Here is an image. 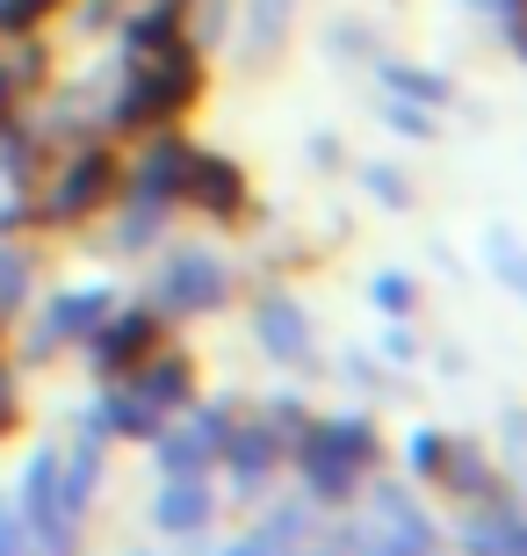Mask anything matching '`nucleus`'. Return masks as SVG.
Segmentation results:
<instances>
[{
  "instance_id": "nucleus-15",
  "label": "nucleus",
  "mask_w": 527,
  "mask_h": 556,
  "mask_svg": "<svg viewBox=\"0 0 527 556\" xmlns=\"http://www.w3.org/2000/svg\"><path fill=\"white\" fill-rule=\"evenodd\" d=\"M390 87H398V94H419V102H441L448 94L441 80H419V73H405V65H390Z\"/></svg>"
},
{
  "instance_id": "nucleus-2",
  "label": "nucleus",
  "mask_w": 527,
  "mask_h": 556,
  "mask_svg": "<svg viewBox=\"0 0 527 556\" xmlns=\"http://www.w3.org/2000/svg\"><path fill=\"white\" fill-rule=\"evenodd\" d=\"M224 296V268L217 261H210V253H174V261H166V275H160V304L166 311H210Z\"/></svg>"
},
{
  "instance_id": "nucleus-16",
  "label": "nucleus",
  "mask_w": 527,
  "mask_h": 556,
  "mask_svg": "<svg viewBox=\"0 0 527 556\" xmlns=\"http://www.w3.org/2000/svg\"><path fill=\"white\" fill-rule=\"evenodd\" d=\"M441 433H412V470H441Z\"/></svg>"
},
{
  "instance_id": "nucleus-5",
  "label": "nucleus",
  "mask_w": 527,
  "mask_h": 556,
  "mask_svg": "<svg viewBox=\"0 0 527 556\" xmlns=\"http://www.w3.org/2000/svg\"><path fill=\"white\" fill-rule=\"evenodd\" d=\"M203 520H210V492L196 484V477H174L166 498H160V528H166V535H196Z\"/></svg>"
},
{
  "instance_id": "nucleus-19",
  "label": "nucleus",
  "mask_w": 527,
  "mask_h": 556,
  "mask_svg": "<svg viewBox=\"0 0 527 556\" xmlns=\"http://www.w3.org/2000/svg\"><path fill=\"white\" fill-rule=\"evenodd\" d=\"M368 188H376V195H384L390 210L405 203V181H398V174H390V166H368Z\"/></svg>"
},
{
  "instance_id": "nucleus-13",
  "label": "nucleus",
  "mask_w": 527,
  "mask_h": 556,
  "mask_svg": "<svg viewBox=\"0 0 527 556\" xmlns=\"http://www.w3.org/2000/svg\"><path fill=\"white\" fill-rule=\"evenodd\" d=\"M102 419H109L116 433H152V427H160V419H152V397H109Z\"/></svg>"
},
{
  "instance_id": "nucleus-11",
  "label": "nucleus",
  "mask_w": 527,
  "mask_h": 556,
  "mask_svg": "<svg viewBox=\"0 0 527 556\" xmlns=\"http://www.w3.org/2000/svg\"><path fill=\"white\" fill-rule=\"evenodd\" d=\"M289 22V0H253V29H246V51H275Z\"/></svg>"
},
{
  "instance_id": "nucleus-23",
  "label": "nucleus",
  "mask_w": 527,
  "mask_h": 556,
  "mask_svg": "<svg viewBox=\"0 0 527 556\" xmlns=\"http://www.w3.org/2000/svg\"><path fill=\"white\" fill-rule=\"evenodd\" d=\"M0 87H8V73H0Z\"/></svg>"
},
{
  "instance_id": "nucleus-12",
  "label": "nucleus",
  "mask_w": 527,
  "mask_h": 556,
  "mask_svg": "<svg viewBox=\"0 0 527 556\" xmlns=\"http://www.w3.org/2000/svg\"><path fill=\"white\" fill-rule=\"evenodd\" d=\"M188 174H196V181H203V203L210 210H239V195H231V166H217V160H188Z\"/></svg>"
},
{
  "instance_id": "nucleus-3",
  "label": "nucleus",
  "mask_w": 527,
  "mask_h": 556,
  "mask_svg": "<svg viewBox=\"0 0 527 556\" xmlns=\"http://www.w3.org/2000/svg\"><path fill=\"white\" fill-rule=\"evenodd\" d=\"M22 506H29V528H37V542L59 556V549H65V528H73V520L59 514V455H37V463H29Z\"/></svg>"
},
{
  "instance_id": "nucleus-8",
  "label": "nucleus",
  "mask_w": 527,
  "mask_h": 556,
  "mask_svg": "<svg viewBox=\"0 0 527 556\" xmlns=\"http://www.w3.org/2000/svg\"><path fill=\"white\" fill-rule=\"evenodd\" d=\"M469 556H520V520L513 514H491V520H469Z\"/></svg>"
},
{
  "instance_id": "nucleus-1",
  "label": "nucleus",
  "mask_w": 527,
  "mask_h": 556,
  "mask_svg": "<svg viewBox=\"0 0 527 556\" xmlns=\"http://www.w3.org/2000/svg\"><path fill=\"white\" fill-rule=\"evenodd\" d=\"M368 463V427L362 419H325V427L304 433V477L318 498H340L354 492V477Z\"/></svg>"
},
{
  "instance_id": "nucleus-14",
  "label": "nucleus",
  "mask_w": 527,
  "mask_h": 556,
  "mask_svg": "<svg viewBox=\"0 0 527 556\" xmlns=\"http://www.w3.org/2000/svg\"><path fill=\"white\" fill-rule=\"evenodd\" d=\"M145 348V318H116L102 340V369H123V354H138Z\"/></svg>"
},
{
  "instance_id": "nucleus-4",
  "label": "nucleus",
  "mask_w": 527,
  "mask_h": 556,
  "mask_svg": "<svg viewBox=\"0 0 527 556\" xmlns=\"http://www.w3.org/2000/svg\"><path fill=\"white\" fill-rule=\"evenodd\" d=\"M253 326H261V340H267V354H275V362H304L311 332H304V311L289 304V296H267Z\"/></svg>"
},
{
  "instance_id": "nucleus-9",
  "label": "nucleus",
  "mask_w": 527,
  "mask_h": 556,
  "mask_svg": "<svg viewBox=\"0 0 527 556\" xmlns=\"http://www.w3.org/2000/svg\"><path fill=\"white\" fill-rule=\"evenodd\" d=\"M267 463H275V441H267L261 427L231 441V470H239V484H261V477H267Z\"/></svg>"
},
{
  "instance_id": "nucleus-22",
  "label": "nucleus",
  "mask_w": 527,
  "mask_h": 556,
  "mask_svg": "<svg viewBox=\"0 0 527 556\" xmlns=\"http://www.w3.org/2000/svg\"><path fill=\"white\" fill-rule=\"evenodd\" d=\"M0 427H8V405H0Z\"/></svg>"
},
{
  "instance_id": "nucleus-10",
  "label": "nucleus",
  "mask_w": 527,
  "mask_h": 556,
  "mask_svg": "<svg viewBox=\"0 0 527 556\" xmlns=\"http://www.w3.org/2000/svg\"><path fill=\"white\" fill-rule=\"evenodd\" d=\"M102 181H109V166L102 160H80L73 174H65V188H59V210H87L95 195H102Z\"/></svg>"
},
{
  "instance_id": "nucleus-17",
  "label": "nucleus",
  "mask_w": 527,
  "mask_h": 556,
  "mask_svg": "<svg viewBox=\"0 0 527 556\" xmlns=\"http://www.w3.org/2000/svg\"><path fill=\"white\" fill-rule=\"evenodd\" d=\"M22 282H29V268H22L15 253H0V304H15V296H22Z\"/></svg>"
},
{
  "instance_id": "nucleus-20",
  "label": "nucleus",
  "mask_w": 527,
  "mask_h": 556,
  "mask_svg": "<svg viewBox=\"0 0 527 556\" xmlns=\"http://www.w3.org/2000/svg\"><path fill=\"white\" fill-rule=\"evenodd\" d=\"M0 556H22V520L0 506Z\"/></svg>"
},
{
  "instance_id": "nucleus-6",
  "label": "nucleus",
  "mask_w": 527,
  "mask_h": 556,
  "mask_svg": "<svg viewBox=\"0 0 527 556\" xmlns=\"http://www.w3.org/2000/svg\"><path fill=\"white\" fill-rule=\"evenodd\" d=\"M217 441H224V419L203 413L188 433H174V441H166V470H174V477H196L210 463V448H217Z\"/></svg>"
},
{
  "instance_id": "nucleus-18",
  "label": "nucleus",
  "mask_w": 527,
  "mask_h": 556,
  "mask_svg": "<svg viewBox=\"0 0 527 556\" xmlns=\"http://www.w3.org/2000/svg\"><path fill=\"white\" fill-rule=\"evenodd\" d=\"M145 397H181V362H166V369H152V383H145Z\"/></svg>"
},
{
  "instance_id": "nucleus-7",
  "label": "nucleus",
  "mask_w": 527,
  "mask_h": 556,
  "mask_svg": "<svg viewBox=\"0 0 527 556\" xmlns=\"http://www.w3.org/2000/svg\"><path fill=\"white\" fill-rule=\"evenodd\" d=\"M109 296L102 289H80V296H59V311H51V326H43V340H65V332H95L102 326Z\"/></svg>"
},
{
  "instance_id": "nucleus-21",
  "label": "nucleus",
  "mask_w": 527,
  "mask_h": 556,
  "mask_svg": "<svg viewBox=\"0 0 527 556\" xmlns=\"http://www.w3.org/2000/svg\"><path fill=\"white\" fill-rule=\"evenodd\" d=\"M376 296H384V311H405V282H398V275H384V282H376Z\"/></svg>"
}]
</instances>
